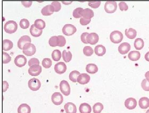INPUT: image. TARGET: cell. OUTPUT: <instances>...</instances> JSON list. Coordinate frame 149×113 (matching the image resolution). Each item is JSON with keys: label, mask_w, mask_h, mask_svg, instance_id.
<instances>
[{"label": "cell", "mask_w": 149, "mask_h": 113, "mask_svg": "<svg viewBox=\"0 0 149 113\" xmlns=\"http://www.w3.org/2000/svg\"><path fill=\"white\" fill-rule=\"evenodd\" d=\"M18 28L17 23L13 20H9L5 24L4 29L6 33L12 34L16 32Z\"/></svg>", "instance_id": "cell-1"}, {"label": "cell", "mask_w": 149, "mask_h": 113, "mask_svg": "<svg viewBox=\"0 0 149 113\" xmlns=\"http://www.w3.org/2000/svg\"><path fill=\"white\" fill-rule=\"evenodd\" d=\"M124 36L121 32L114 31L112 32L110 35V39L111 41L114 44H119L123 40Z\"/></svg>", "instance_id": "cell-2"}, {"label": "cell", "mask_w": 149, "mask_h": 113, "mask_svg": "<svg viewBox=\"0 0 149 113\" xmlns=\"http://www.w3.org/2000/svg\"><path fill=\"white\" fill-rule=\"evenodd\" d=\"M22 52L26 56H31L36 53V47L33 44L28 43L24 46Z\"/></svg>", "instance_id": "cell-3"}, {"label": "cell", "mask_w": 149, "mask_h": 113, "mask_svg": "<svg viewBox=\"0 0 149 113\" xmlns=\"http://www.w3.org/2000/svg\"><path fill=\"white\" fill-rule=\"evenodd\" d=\"M60 90L62 94L65 96H68L70 93V87L68 82L65 80H63L60 83Z\"/></svg>", "instance_id": "cell-4"}, {"label": "cell", "mask_w": 149, "mask_h": 113, "mask_svg": "<svg viewBox=\"0 0 149 113\" xmlns=\"http://www.w3.org/2000/svg\"><path fill=\"white\" fill-rule=\"evenodd\" d=\"M77 31L76 28L72 24H65L62 28V33L67 36L74 35Z\"/></svg>", "instance_id": "cell-5"}, {"label": "cell", "mask_w": 149, "mask_h": 113, "mask_svg": "<svg viewBox=\"0 0 149 113\" xmlns=\"http://www.w3.org/2000/svg\"><path fill=\"white\" fill-rule=\"evenodd\" d=\"M41 83L39 79L37 78H31L28 81V87L31 91H38L40 88Z\"/></svg>", "instance_id": "cell-6"}, {"label": "cell", "mask_w": 149, "mask_h": 113, "mask_svg": "<svg viewBox=\"0 0 149 113\" xmlns=\"http://www.w3.org/2000/svg\"><path fill=\"white\" fill-rule=\"evenodd\" d=\"M117 9V4L115 1H108L105 3L104 5V10L106 13H115Z\"/></svg>", "instance_id": "cell-7"}, {"label": "cell", "mask_w": 149, "mask_h": 113, "mask_svg": "<svg viewBox=\"0 0 149 113\" xmlns=\"http://www.w3.org/2000/svg\"><path fill=\"white\" fill-rule=\"evenodd\" d=\"M42 71V66L38 64L33 65L30 66L28 69V73L32 76H37L40 74Z\"/></svg>", "instance_id": "cell-8"}, {"label": "cell", "mask_w": 149, "mask_h": 113, "mask_svg": "<svg viewBox=\"0 0 149 113\" xmlns=\"http://www.w3.org/2000/svg\"><path fill=\"white\" fill-rule=\"evenodd\" d=\"M51 100L53 104L56 106H59L62 104L63 101V97L60 92H55L54 93L52 97H51Z\"/></svg>", "instance_id": "cell-9"}, {"label": "cell", "mask_w": 149, "mask_h": 113, "mask_svg": "<svg viewBox=\"0 0 149 113\" xmlns=\"http://www.w3.org/2000/svg\"><path fill=\"white\" fill-rule=\"evenodd\" d=\"M31 39L28 36V35H24L22 36L21 38L19 39L18 41V47L20 49L23 50L25 44H28V43H31Z\"/></svg>", "instance_id": "cell-10"}, {"label": "cell", "mask_w": 149, "mask_h": 113, "mask_svg": "<svg viewBox=\"0 0 149 113\" xmlns=\"http://www.w3.org/2000/svg\"><path fill=\"white\" fill-rule=\"evenodd\" d=\"M14 62L17 66L19 68H22L25 66L27 63V59L25 56L22 55H19L16 56Z\"/></svg>", "instance_id": "cell-11"}, {"label": "cell", "mask_w": 149, "mask_h": 113, "mask_svg": "<svg viewBox=\"0 0 149 113\" xmlns=\"http://www.w3.org/2000/svg\"><path fill=\"white\" fill-rule=\"evenodd\" d=\"M125 106L130 110L134 109L136 107L137 101L133 97L128 98L125 100Z\"/></svg>", "instance_id": "cell-12"}, {"label": "cell", "mask_w": 149, "mask_h": 113, "mask_svg": "<svg viewBox=\"0 0 149 113\" xmlns=\"http://www.w3.org/2000/svg\"><path fill=\"white\" fill-rule=\"evenodd\" d=\"M54 70L58 74H63L67 70V66L65 62H58L54 66Z\"/></svg>", "instance_id": "cell-13"}, {"label": "cell", "mask_w": 149, "mask_h": 113, "mask_svg": "<svg viewBox=\"0 0 149 113\" xmlns=\"http://www.w3.org/2000/svg\"><path fill=\"white\" fill-rule=\"evenodd\" d=\"M99 40V37L96 33H91L87 36L88 44L92 45L95 44L97 43Z\"/></svg>", "instance_id": "cell-14"}, {"label": "cell", "mask_w": 149, "mask_h": 113, "mask_svg": "<svg viewBox=\"0 0 149 113\" xmlns=\"http://www.w3.org/2000/svg\"><path fill=\"white\" fill-rule=\"evenodd\" d=\"M90 76L86 73H81L78 77L77 82L82 85H84L88 83L90 81Z\"/></svg>", "instance_id": "cell-15"}, {"label": "cell", "mask_w": 149, "mask_h": 113, "mask_svg": "<svg viewBox=\"0 0 149 113\" xmlns=\"http://www.w3.org/2000/svg\"><path fill=\"white\" fill-rule=\"evenodd\" d=\"M130 49V44L127 42H123L118 47V52L123 55L128 53Z\"/></svg>", "instance_id": "cell-16"}, {"label": "cell", "mask_w": 149, "mask_h": 113, "mask_svg": "<svg viewBox=\"0 0 149 113\" xmlns=\"http://www.w3.org/2000/svg\"><path fill=\"white\" fill-rule=\"evenodd\" d=\"M54 12V9L51 4L44 6L41 10V13L43 16H51Z\"/></svg>", "instance_id": "cell-17"}, {"label": "cell", "mask_w": 149, "mask_h": 113, "mask_svg": "<svg viewBox=\"0 0 149 113\" xmlns=\"http://www.w3.org/2000/svg\"><path fill=\"white\" fill-rule=\"evenodd\" d=\"M64 109L66 113H77V107L72 102H68L64 106Z\"/></svg>", "instance_id": "cell-18"}, {"label": "cell", "mask_w": 149, "mask_h": 113, "mask_svg": "<svg viewBox=\"0 0 149 113\" xmlns=\"http://www.w3.org/2000/svg\"><path fill=\"white\" fill-rule=\"evenodd\" d=\"M81 15L82 17L85 19H91L94 15V13L92 10L89 8H86L82 10V11L81 12Z\"/></svg>", "instance_id": "cell-19"}, {"label": "cell", "mask_w": 149, "mask_h": 113, "mask_svg": "<svg viewBox=\"0 0 149 113\" xmlns=\"http://www.w3.org/2000/svg\"><path fill=\"white\" fill-rule=\"evenodd\" d=\"M94 52L96 55L99 56H102L106 53V49L104 46L102 44L97 45L95 47Z\"/></svg>", "instance_id": "cell-20"}, {"label": "cell", "mask_w": 149, "mask_h": 113, "mask_svg": "<svg viewBox=\"0 0 149 113\" xmlns=\"http://www.w3.org/2000/svg\"><path fill=\"white\" fill-rule=\"evenodd\" d=\"M31 108L30 106L26 104H22L18 108V113H31Z\"/></svg>", "instance_id": "cell-21"}, {"label": "cell", "mask_w": 149, "mask_h": 113, "mask_svg": "<svg viewBox=\"0 0 149 113\" xmlns=\"http://www.w3.org/2000/svg\"><path fill=\"white\" fill-rule=\"evenodd\" d=\"M128 59L132 61H136L139 60L141 57V54L138 51H132L130 53L128 54Z\"/></svg>", "instance_id": "cell-22"}, {"label": "cell", "mask_w": 149, "mask_h": 113, "mask_svg": "<svg viewBox=\"0 0 149 113\" xmlns=\"http://www.w3.org/2000/svg\"><path fill=\"white\" fill-rule=\"evenodd\" d=\"M79 112L81 113H91L92 108L89 104L83 103L79 106Z\"/></svg>", "instance_id": "cell-23"}, {"label": "cell", "mask_w": 149, "mask_h": 113, "mask_svg": "<svg viewBox=\"0 0 149 113\" xmlns=\"http://www.w3.org/2000/svg\"><path fill=\"white\" fill-rule=\"evenodd\" d=\"M13 42L8 39H4L2 41V49L3 50L8 51L13 48Z\"/></svg>", "instance_id": "cell-24"}, {"label": "cell", "mask_w": 149, "mask_h": 113, "mask_svg": "<svg viewBox=\"0 0 149 113\" xmlns=\"http://www.w3.org/2000/svg\"><path fill=\"white\" fill-rule=\"evenodd\" d=\"M125 35L128 38L130 39H133L136 37L137 32L134 28H128L125 30Z\"/></svg>", "instance_id": "cell-25"}, {"label": "cell", "mask_w": 149, "mask_h": 113, "mask_svg": "<svg viewBox=\"0 0 149 113\" xmlns=\"http://www.w3.org/2000/svg\"><path fill=\"white\" fill-rule=\"evenodd\" d=\"M30 32H31V34L32 36L35 37H38L42 35L43 31L37 29L35 27L34 24H33L31 25V27L30 28Z\"/></svg>", "instance_id": "cell-26"}, {"label": "cell", "mask_w": 149, "mask_h": 113, "mask_svg": "<svg viewBox=\"0 0 149 113\" xmlns=\"http://www.w3.org/2000/svg\"><path fill=\"white\" fill-rule=\"evenodd\" d=\"M86 70L88 73L94 74L98 71V67L95 64H88L86 66Z\"/></svg>", "instance_id": "cell-27"}, {"label": "cell", "mask_w": 149, "mask_h": 113, "mask_svg": "<svg viewBox=\"0 0 149 113\" xmlns=\"http://www.w3.org/2000/svg\"><path fill=\"white\" fill-rule=\"evenodd\" d=\"M139 106L142 109H147L149 107V99L146 97H141L139 100Z\"/></svg>", "instance_id": "cell-28"}, {"label": "cell", "mask_w": 149, "mask_h": 113, "mask_svg": "<svg viewBox=\"0 0 149 113\" xmlns=\"http://www.w3.org/2000/svg\"><path fill=\"white\" fill-rule=\"evenodd\" d=\"M144 46V42L142 39L137 38L134 42V47L137 50H141Z\"/></svg>", "instance_id": "cell-29"}, {"label": "cell", "mask_w": 149, "mask_h": 113, "mask_svg": "<svg viewBox=\"0 0 149 113\" xmlns=\"http://www.w3.org/2000/svg\"><path fill=\"white\" fill-rule=\"evenodd\" d=\"M72 54L70 51H67L66 50H64L62 52V57L63 60L65 62H70L72 59Z\"/></svg>", "instance_id": "cell-30"}, {"label": "cell", "mask_w": 149, "mask_h": 113, "mask_svg": "<svg viewBox=\"0 0 149 113\" xmlns=\"http://www.w3.org/2000/svg\"><path fill=\"white\" fill-rule=\"evenodd\" d=\"M34 25L35 27L40 30H42L45 28V22L43 20L41 19H37L35 21Z\"/></svg>", "instance_id": "cell-31"}, {"label": "cell", "mask_w": 149, "mask_h": 113, "mask_svg": "<svg viewBox=\"0 0 149 113\" xmlns=\"http://www.w3.org/2000/svg\"><path fill=\"white\" fill-rule=\"evenodd\" d=\"M80 75H81L80 72L78 71L77 70L72 71L69 74V79L72 82H74V83H76L78 77Z\"/></svg>", "instance_id": "cell-32"}, {"label": "cell", "mask_w": 149, "mask_h": 113, "mask_svg": "<svg viewBox=\"0 0 149 113\" xmlns=\"http://www.w3.org/2000/svg\"><path fill=\"white\" fill-rule=\"evenodd\" d=\"M52 57L54 61H59L61 58V53L58 49L54 50L52 53Z\"/></svg>", "instance_id": "cell-33"}, {"label": "cell", "mask_w": 149, "mask_h": 113, "mask_svg": "<svg viewBox=\"0 0 149 113\" xmlns=\"http://www.w3.org/2000/svg\"><path fill=\"white\" fill-rule=\"evenodd\" d=\"M103 105L101 103H96L93 106V112L94 113H101L103 109Z\"/></svg>", "instance_id": "cell-34"}, {"label": "cell", "mask_w": 149, "mask_h": 113, "mask_svg": "<svg viewBox=\"0 0 149 113\" xmlns=\"http://www.w3.org/2000/svg\"><path fill=\"white\" fill-rule=\"evenodd\" d=\"M49 43L50 46L54 47L58 46V36H53L51 37L49 39Z\"/></svg>", "instance_id": "cell-35"}, {"label": "cell", "mask_w": 149, "mask_h": 113, "mask_svg": "<svg viewBox=\"0 0 149 113\" xmlns=\"http://www.w3.org/2000/svg\"><path fill=\"white\" fill-rule=\"evenodd\" d=\"M52 61L49 58H45L42 61V66L45 69H49L52 66Z\"/></svg>", "instance_id": "cell-36"}, {"label": "cell", "mask_w": 149, "mask_h": 113, "mask_svg": "<svg viewBox=\"0 0 149 113\" xmlns=\"http://www.w3.org/2000/svg\"><path fill=\"white\" fill-rule=\"evenodd\" d=\"M84 54L86 56H90L94 53V50L90 46H85L83 49Z\"/></svg>", "instance_id": "cell-37"}, {"label": "cell", "mask_w": 149, "mask_h": 113, "mask_svg": "<svg viewBox=\"0 0 149 113\" xmlns=\"http://www.w3.org/2000/svg\"><path fill=\"white\" fill-rule=\"evenodd\" d=\"M83 10V9L82 8H77L76 9L74 10L73 13H72V15L75 18H81V12L82 11V10Z\"/></svg>", "instance_id": "cell-38"}, {"label": "cell", "mask_w": 149, "mask_h": 113, "mask_svg": "<svg viewBox=\"0 0 149 113\" xmlns=\"http://www.w3.org/2000/svg\"><path fill=\"white\" fill-rule=\"evenodd\" d=\"M11 60V57L9 54L5 52L2 53V62L3 64H7L9 63Z\"/></svg>", "instance_id": "cell-39"}, {"label": "cell", "mask_w": 149, "mask_h": 113, "mask_svg": "<svg viewBox=\"0 0 149 113\" xmlns=\"http://www.w3.org/2000/svg\"><path fill=\"white\" fill-rule=\"evenodd\" d=\"M29 25H30V24H29V22L28 21V19L24 18V19H22L20 21V26L23 29H26V28H28Z\"/></svg>", "instance_id": "cell-40"}, {"label": "cell", "mask_w": 149, "mask_h": 113, "mask_svg": "<svg viewBox=\"0 0 149 113\" xmlns=\"http://www.w3.org/2000/svg\"><path fill=\"white\" fill-rule=\"evenodd\" d=\"M58 46L63 47V46H65V44H66V40H65V38L62 35H58Z\"/></svg>", "instance_id": "cell-41"}, {"label": "cell", "mask_w": 149, "mask_h": 113, "mask_svg": "<svg viewBox=\"0 0 149 113\" xmlns=\"http://www.w3.org/2000/svg\"><path fill=\"white\" fill-rule=\"evenodd\" d=\"M51 5L53 6L55 12H58L61 8V5L60 2H52L51 3Z\"/></svg>", "instance_id": "cell-42"}, {"label": "cell", "mask_w": 149, "mask_h": 113, "mask_svg": "<svg viewBox=\"0 0 149 113\" xmlns=\"http://www.w3.org/2000/svg\"><path fill=\"white\" fill-rule=\"evenodd\" d=\"M141 86L144 91H149V82L144 79L141 83Z\"/></svg>", "instance_id": "cell-43"}, {"label": "cell", "mask_w": 149, "mask_h": 113, "mask_svg": "<svg viewBox=\"0 0 149 113\" xmlns=\"http://www.w3.org/2000/svg\"><path fill=\"white\" fill-rule=\"evenodd\" d=\"M36 64L40 65V61L36 58H32L31 59H30L28 62L29 66H31Z\"/></svg>", "instance_id": "cell-44"}, {"label": "cell", "mask_w": 149, "mask_h": 113, "mask_svg": "<svg viewBox=\"0 0 149 113\" xmlns=\"http://www.w3.org/2000/svg\"><path fill=\"white\" fill-rule=\"evenodd\" d=\"M119 9L121 11H127L128 9V6L126 3L125 2H120L119 3Z\"/></svg>", "instance_id": "cell-45"}, {"label": "cell", "mask_w": 149, "mask_h": 113, "mask_svg": "<svg viewBox=\"0 0 149 113\" xmlns=\"http://www.w3.org/2000/svg\"><path fill=\"white\" fill-rule=\"evenodd\" d=\"M88 35H89V33L88 32H84L81 35V40L84 44H88L87 36Z\"/></svg>", "instance_id": "cell-46"}, {"label": "cell", "mask_w": 149, "mask_h": 113, "mask_svg": "<svg viewBox=\"0 0 149 113\" xmlns=\"http://www.w3.org/2000/svg\"><path fill=\"white\" fill-rule=\"evenodd\" d=\"M101 4V2L100 1H96V2H88V5L92 8H97L99 7Z\"/></svg>", "instance_id": "cell-47"}, {"label": "cell", "mask_w": 149, "mask_h": 113, "mask_svg": "<svg viewBox=\"0 0 149 113\" xmlns=\"http://www.w3.org/2000/svg\"><path fill=\"white\" fill-rule=\"evenodd\" d=\"M91 19H87L81 17L80 19V23L81 25H87L91 22Z\"/></svg>", "instance_id": "cell-48"}, {"label": "cell", "mask_w": 149, "mask_h": 113, "mask_svg": "<svg viewBox=\"0 0 149 113\" xmlns=\"http://www.w3.org/2000/svg\"><path fill=\"white\" fill-rule=\"evenodd\" d=\"M9 85L8 83L6 81H3V92H5L7 91V90L9 88Z\"/></svg>", "instance_id": "cell-49"}, {"label": "cell", "mask_w": 149, "mask_h": 113, "mask_svg": "<svg viewBox=\"0 0 149 113\" xmlns=\"http://www.w3.org/2000/svg\"><path fill=\"white\" fill-rule=\"evenodd\" d=\"M22 4L26 8H29L31 6L33 2H22Z\"/></svg>", "instance_id": "cell-50"}, {"label": "cell", "mask_w": 149, "mask_h": 113, "mask_svg": "<svg viewBox=\"0 0 149 113\" xmlns=\"http://www.w3.org/2000/svg\"><path fill=\"white\" fill-rule=\"evenodd\" d=\"M144 57H145V59H146L148 62H149V52L146 53V54L145 55Z\"/></svg>", "instance_id": "cell-51"}, {"label": "cell", "mask_w": 149, "mask_h": 113, "mask_svg": "<svg viewBox=\"0 0 149 113\" xmlns=\"http://www.w3.org/2000/svg\"><path fill=\"white\" fill-rule=\"evenodd\" d=\"M145 77H146V80L149 82V71L146 73Z\"/></svg>", "instance_id": "cell-52"}, {"label": "cell", "mask_w": 149, "mask_h": 113, "mask_svg": "<svg viewBox=\"0 0 149 113\" xmlns=\"http://www.w3.org/2000/svg\"><path fill=\"white\" fill-rule=\"evenodd\" d=\"M146 113H149V109H148V110L146 111Z\"/></svg>", "instance_id": "cell-53"}]
</instances>
